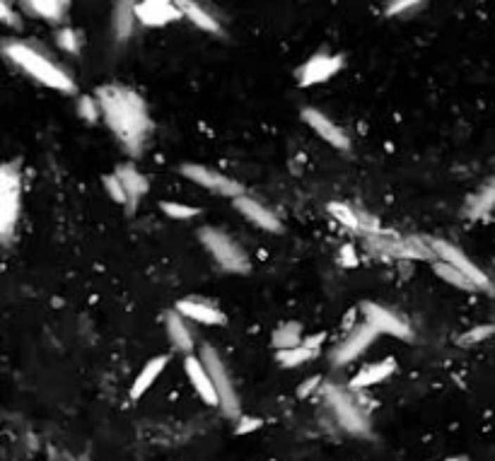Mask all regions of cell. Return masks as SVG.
Here are the masks:
<instances>
[{
  "mask_svg": "<svg viewBox=\"0 0 495 461\" xmlns=\"http://www.w3.org/2000/svg\"><path fill=\"white\" fill-rule=\"evenodd\" d=\"M160 210L165 213L167 217H174V220H191V217L199 215V208L194 206H184V203H174V201H162Z\"/></svg>",
  "mask_w": 495,
  "mask_h": 461,
  "instance_id": "f546056e",
  "label": "cell"
},
{
  "mask_svg": "<svg viewBox=\"0 0 495 461\" xmlns=\"http://www.w3.org/2000/svg\"><path fill=\"white\" fill-rule=\"evenodd\" d=\"M300 116L319 138L326 140L329 145H334L336 150H341V153H348V150H351V138H348V133H343V128L336 126V123L331 121L329 116H324L319 109H314V106H305Z\"/></svg>",
  "mask_w": 495,
  "mask_h": 461,
  "instance_id": "7c38bea8",
  "label": "cell"
},
{
  "mask_svg": "<svg viewBox=\"0 0 495 461\" xmlns=\"http://www.w3.org/2000/svg\"><path fill=\"white\" fill-rule=\"evenodd\" d=\"M341 263L348 268H356L358 266V256H356V249H353L351 244L341 246Z\"/></svg>",
  "mask_w": 495,
  "mask_h": 461,
  "instance_id": "74e56055",
  "label": "cell"
},
{
  "mask_svg": "<svg viewBox=\"0 0 495 461\" xmlns=\"http://www.w3.org/2000/svg\"><path fill=\"white\" fill-rule=\"evenodd\" d=\"M326 341V334H314V336H307L305 341H302V346L309 348V351H319V346Z\"/></svg>",
  "mask_w": 495,
  "mask_h": 461,
  "instance_id": "ab89813d",
  "label": "cell"
},
{
  "mask_svg": "<svg viewBox=\"0 0 495 461\" xmlns=\"http://www.w3.org/2000/svg\"><path fill=\"white\" fill-rule=\"evenodd\" d=\"M317 351H309L305 346H297V348H290V351H278L275 353V360L280 362V367H300V365L309 362Z\"/></svg>",
  "mask_w": 495,
  "mask_h": 461,
  "instance_id": "83f0119b",
  "label": "cell"
},
{
  "mask_svg": "<svg viewBox=\"0 0 495 461\" xmlns=\"http://www.w3.org/2000/svg\"><path fill=\"white\" fill-rule=\"evenodd\" d=\"M302 324L300 322H285L273 331V348L275 351H290V348L302 346Z\"/></svg>",
  "mask_w": 495,
  "mask_h": 461,
  "instance_id": "d4e9b609",
  "label": "cell"
},
{
  "mask_svg": "<svg viewBox=\"0 0 495 461\" xmlns=\"http://www.w3.org/2000/svg\"><path fill=\"white\" fill-rule=\"evenodd\" d=\"M495 334V326L493 324H483V326H476V329H471V331H466L464 336H459V346H476V343H481V341H486L488 336H493Z\"/></svg>",
  "mask_w": 495,
  "mask_h": 461,
  "instance_id": "1f68e13d",
  "label": "cell"
},
{
  "mask_svg": "<svg viewBox=\"0 0 495 461\" xmlns=\"http://www.w3.org/2000/svg\"><path fill=\"white\" fill-rule=\"evenodd\" d=\"M319 384H322V377H319V374L309 377V379H305V381H302V384H300V389H297V396H300V398H307L309 393H312L314 389H317Z\"/></svg>",
  "mask_w": 495,
  "mask_h": 461,
  "instance_id": "8d00e7d4",
  "label": "cell"
},
{
  "mask_svg": "<svg viewBox=\"0 0 495 461\" xmlns=\"http://www.w3.org/2000/svg\"><path fill=\"white\" fill-rule=\"evenodd\" d=\"M329 213H331V215H334L341 225H346L348 229H358V232L363 229V217H360L351 206L339 203V201H331V203H329Z\"/></svg>",
  "mask_w": 495,
  "mask_h": 461,
  "instance_id": "f1b7e54d",
  "label": "cell"
},
{
  "mask_svg": "<svg viewBox=\"0 0 495 461\" xmlns=\"http://www.w3.org/2000/svg\"><path fill=\"white\" fill-rule=\"evenodd\" d=\"M425 241H427V244H430V249L435 251V256L440 258V261L449 263V266H454V268H457V271H461V273H464L469 280H474L478 290L493 292V283H491V278H488V275L483 273V268H478L476 263L471 261V258L459 249V246H454L452 241L440 239V237H425Z\"/></svg>",
  "mask_w": 495,
  "mask_h": 461,
  "instance_id": "ba28073f",
  "label": "cell"
},
{
  "mask_svg": "<svg viewBox=\"0 0 495 461\" xmlns=\"http://www.w3.org/2000/svg\"><path fill=\"white\" fill-rule=\"evenodd\" d=\"M343 68L341 56H329V53H317L314 58H309L300 70H297V82L300 87H312L319 82H326Z\"/></svg>",
  "mask_w": 495,
  "mask_h": 461,
  "instance_id": "4fadbf2b",
  "label": "cell"
},
{
  "mask_svg": "<svg viewBox=\"0 0 495 461\" xmlns=\"http://www.w3.org/2000/svg\"><path fill=\"white\" fill-rule=\"evenodd\" d=\"M20 194L22 179L18 165H5L0 172V229L5 237L15 229V222L20 217Z\"/></svg>",
  "mask_w": 495,
  "mask_h": 461,
  "instance_id": "52a82bcc",
  "label": "cell"
},
{
  "mask_svg": "<svg viewBox=\"0 0 495 461\" xmlns=\"http://www.w3.org/2000/svg\"><path fill=\"white\" fill-rule=\"evenodd\" d=\"M182 174L187 179H191L194 184H199V187L213 191V194L227 196V198H232V201H237V198H242V196H246L244 194V187H242L239 182H234V179L225 177L223 172L211 170V167H206V165H184L182 167Z\"/></svg>",
  "mask_w": 495,
  "mask_h": 461,
  "instance_id": "9c48e42d",
  "label": "cell"
},
{
  "mask_svg": "<svg viewBox=\"0 0 495 461\" xmlns=\"http://www.w3.org/2000/svg\"><path fill=\"white\" fill-rule=\"evenodd\" d=\"M104 187H106V191H109L111 201L128 206V196H126V191H123V184L119 182V177H116V174H106V177H104Z\"/></svg>",
  "mask_w": 495,
  "mask_h": 461,
  "instance_id": "d6a6232c",
  "label": "cell"
},
{
  "mask_svg": "<svg viewBox=\"0 0 495 461\" xmlns=\"http://www.w3.org/2000/svg\"><path fill=\"white\" fill-rule=\"evenodd\" d=\"M360 312L365 317V324H370L377 334H387V336H394L399 341H413V331L411 326L403 322L401 317L391 312V309L377 305V302H363L360 305Z\"/></svg>",
  "mask_w": 495,
  "mask_h": 461,
  "instance_id": "30bf717a",
  "label": "cell"
},
{
  "mask_svg": "<svg viewBox=\"0 0 495 461\" xmlns=\"http://www.w3.org/2000/svg\"><path fill=\"white\" fill-rule=\"evenodd\" d=\"M77 114H80L87 123H97L99 114H102V106H99L97 97H92V94H82V97L77 99Z\"/></svg>",
  "mask_w": 495,
  "mask_h": 461,
  "instance_id": "4dcf8cb0",
  "label": "cell"
},
{
  "mask_svg": "<svg viewBox=\"0 0 495 461\" xmlns=\"http://www.w3.org/2000/svg\"><path fill=\"white\" fill-rule=\"evenodd\" d=\"M234 208L246 217L249 222H254L256 227H261L263 232H271V234H280L283 232V222L278 220V215L266 208L263 203H258L251 196H242V198L234 201Z\"/></svg>",
  "mask_w": 495,
  "mask_h": 461,
  "instance_id": "9a60e30c",
  "label": "cell"
},
{
  "mask_svg": "<svg viewBox=\"0 0 495 461\" xmlns=\"http://www.w3.org/2000/svg\"><path fill=\"white\" fill-rule=\"evenodd\" d=\"M97 102L102 106V116L114 131V136L133 155H138L145 136L153 128L143 97L123 85H104L97 89Z\"/></svg>",
  "mask_w": 495,
  "mask_h": 461,
  "instance_id": "6da1fadb",
  "label": "cell"
},
{
  "mask_svg": "<svg viewBox=\"0 0 495 461\" xmlns=\"http://www.w3.org/2000/svg\"><path fill=\"white\" fill-rule=\"evenodd\" d=\"M174 309H177L182 317L194 319V322L206 324V326H225V322H227L220 309L203 300H179Z\"/></svg>",
  "mask_w": 495,
  "mask_h": 461,
  "instance_id": "e0dca14e",
  "label": "cell"
},
{
  "mask_svg": "<svg viewBox=\"0 0 495 461\" xmlns=\"http://www.w3.org/2000/svg\"><path fill=\"white\" fill-rule=\"evenodd\" d=\"M25 8L49 22H58V20H63V13H65V8H68V3H58V0H32V3H25Z\"/></svg>",
  "mask_w": 495,
  "mask_h": 461,
  "instance_id": "4316f807",
  "label": "cell"
},
{
  "mask_svg": "<svg viewBox=\"0 0 495 461\" xmlns=\"http://www.w3.org/2000/svg\"><path fill=\"white\" fill-rule=\"evenodd\" d=\"M411 8H420V3H413V0H401V3H389L387 5V13L396 15V13H406Z\"/></svg>",
  "mask_w": 495,
  "mask_h": 461,
  "instance_id": "f35d334b",
  "label": "cell"
},
{
  "mask_svg": "<svg viewBox=\"0 0 495 461\" xmlns=\"http://www.w3.org/2000/svg\"><path fill=\"white\" fill-rule=\"evenodd\" d=\"M201 360H203L208 374H211L213 384H215V391H218V398H220L223 413L227 415L230 420L239 418V396H237V389H234L232 379H230L227 367H225L220 353H218L213 346H203V348H201Z\"/></svg>",
  "mask_w": 495,
  "mask_h": 461,
  "instance_id": "5b68a950",
  "label": "cell"
},
{
  "mask_svg": "<svg viewBox=\"0 0 495 461\" xmlns=\"http://www.w3.org/2000/svg\"><path fill=\"white\" fill-rule=\"evenodd\" d=\"M0 20H3L5 25L15 27V30H20V27H22V22L18 20V15L13 13V8H10L8 3H0Z\"/></svg>",
  "mask_w": 495,
  "mask_h": 461,
  "instance_id": "e575fe53",
  "label": "cell"
},
{
  "mask_svg": "<svg viewBox=\"0 0 495 461\" xmlns=\"http://www.w3.org/2000/svg\"><path fill=\"white\" fill-rule=\"evenodd\" d=\"M432 271H435L437 275H440V278L444 280V283H449V285H452V288H457V290H466V292H474V290H478L474 280H469L464 273L457 271V268L449 266V263H444V261H437L435 266H432Z\"/></svg>",
  "mask_w": 495,
  "mask_h": 461,
  "instance_id": "484cf974",
  "label": "cell"
},
{
  "mask_svg": "<svg viewBox=\"0 0 495 461\" xmlns=\"http://www.w3.org/2000/svg\"><path fill=\"white\" fill-rule=\"evenodd\" d=\"M365 244L370 251L380 256H391V258H418V261H435V251L430 249L425 239L420 237H394V234L384 232H372L365 234Z\"/></svg>",
  "mask_w": 495,
  "mask_h": 461,
  "instance_id": "277c9868",
  "label": "cell"
},
{
  "mask_svg": "<svg viewBox=\"0 0 495 461\" xmlns=\"http://www.w3.org/2000/svg\"><path fill=\"white\" fill-rule=\"evenodd\" d=\"M493 208H495V179L483 184V187L471 196L469 203L464 206V215L469 217V220H481V217L491 215Z\"/></svg>",
  "mask_w": 495,
  "mask_h": 461,
  "instance_id": "44dd1931",
  "label": "cell"
},
{
  "mask_svg": "<svg viewBox=\"0 0 495 461\" xmlns=\"http://www.w3.org/2000/svg\"><path fill=\"white\" fill-rule=\"evenodd\" d=\"M396 370V358H387V360H380V362H372L368 367H363L360 372L351 379V389H368L372 384H380L382 379H387L389 374H394Z\"/></svg>",
  "mask_w": 495,
  "mask_h": 461,
  "instance_id": "ffe728a7",
  "label": "cell"
},
{
  "mask_svg": "<svg viewBox=\"0 0 495 461\" xmlns=\"http://www.w3.org/2000/svg\"><path fill=\"white\" fill-rule=\"evenodd\" d=\"M167 362H170V358L167 355H157V358L150 360L143 370H140V374L136 377V381H133V386H131V398L133 401L143 396V393L155 384V379L162 374V370L167 367Z\"/></svg>",
  "mask_w": 495,
  "mask_h": 461,
  "instance_id": "7402d4cb",
  "label": "cell"
},
{
  "mask_svg": "<svg viewBox=\"0 0 495 461\" xmlns=\"http://www.w3.org/2000/svg\"><path fill=\"white\" fill-rule=\"evenodd\" d=\"M377 331L372 329L370 324H360L356 329L348 334L346 341H341L339 346L334 348V353H331V360H334L336 367H343V365H351L353 360L363 355L365 351H368L370 346L375 343L377 339Z\"/></svg>",
  "mask_w": 495,
  "mask_h": 461,
  "instance_id": "8fae6325",
  "label": "cell"
},
{
  "mask_svg": "<svg viewBox=\"0 0 495 461\" xmlns=\"http://www.w3.org/2000/svg\"><path fill=\"white\" fill-rule=\"evenodd\" d=\"M449 461H461V459H449Z\"/></svg>",
  "mask_w": 495,
  "mask_h": 461,
  "instance_id": "60d3db41",
  "label": "cell"
},
{
  "mask_svg": "<svg viewBox=\"0 0 495 461\" xmlns=\"http://www.w3.org/2000/svg\"><path fill=\"white\" fill-rule=\"evenodd\" d=\"M5 56L13 61L15 65H20L32 80L42 82V85L51 87V89H58V92H75V82L65 75L58 65H54L46 56H42L37 49H32L30 44L25 42H8L3 46Z\"/></svg>",
  "mask_w": 495,
  "mask_h": 461,
  "instance_id": "7a4b0ae2",
  "label": "cell"
},
{
  "mask_svg": "<svg viewBox=\"0 0 495 461\" xmlns=\"http://www.w3.org/2000/svg\"><path fill=\"white\" fill-rule=\"evenodd\" d=\"M258 427H261V418H239L234 432H237V435H246V432H254Z\"/></svg>",
  "mask_w": 495,
  "mask_h": 461,
  "instance_id": "d590c367",
  "label": "cell"
},
{
  "mask_svg": "<svg viewBox=\"0 0 495 461\" xmlns=\"http://www.w3.org/2000/svg\"><path fill=\"white\" fill-rule=\"evenodd\" d=\"M133 25H136V3H119L114 8V34L116 42H126L133 34Z\"/></svg>",
  "mask_w": 495,
  "mask_h": 461,
  "instance_id": "cb8c5ba5",
  "label": "cell"
},
{
  "mask_svg": "<svg viewBox=\"0 0 495 461\" xmlns=\"http://www.w3.org/2000/svg\"><path fill=\"white\" fill-rule=\"evenodd\" d=\"M165 326H167V336H170L174 351H182L184 355H191V353H194V334H191V329L177 309H170V312L165 314Z\"/></svg>",
  "mask_w": 495,
  "mask_h": 461,
  "instance_id": "ac0fdd59",
  "label": "cell"
},
{
  "mask_svg": "<svg viewBox=\"0 0 495 461\" xmlns=\"http://www.w3.org/2000/svg\"><path fill=\"white\" fill-rule=\"evenodd\" d=\"M199 239H201V244L208 249V254L215 258L218 266H220L225 273L246 275L251 271L249 258H246L244 251L239 249V244L230 239L227 234H223L220 229L201 227L199 229Z\"/></svg>",
  "mask_w": 495,
  "mask_h": 461,
  "instance_id": "3957f363",
  "label": "cell"
},
{
  "mask_svg": "<svg viewBox=\"0 0 495 461\" xmlns=\"http://www.w3.org/2000/svg\"><path fill=\"white\" fill-rule=\"evenodd\" d=\"M114 174L123 184V191H126V196H128V208L136 210L140 198L148 194V179H145L140 172H136V167H131V165H119Z\"/></svg>",
  "mask_w": 495,
  "mask_h": 461,
  "instance_id": "d6986e66",
  "label": "cell"
},
{
  "mask_svg": "<svg viewBox=\"0 0 495 461\" xmlns=\"http://www.w3.org/2000/svg\"><path fill=\"white\" fill-rule=\"evenodd\" d=\"M324 401L329 403L336 423L346 432H351V435H356V437L370 435L368 418H365L363 410L353 403V398L343 389H339V386H334V384H324Z\"/></svg>",
  "mask_w": 495,
  "mask_h": 461,
  "instance_id": "8992f818",
  "label": "cell"
},
{
  "mask_svg": "<svg viewBox=\"0 0 495 461\" xmlns=\"http://www.w3.org/2000/svg\"><path fill=\"white\" fill-rule=\"evenodd\" d=\"M179 5V10H182V15L187 20L194 22L199 30H203L208 32V34H223V27H220V22H218L215 18H213L211 13L203 8V5H199V3H177Z\"/></svg>",
  "mask_w": 495,
  "mask_h": 461,
  "instance_id": "603a6c76",
  "label": "cell"
},
{
  "mask_svg": "<svg viewBox=\"0 0 495 461\" xmlns=\"http://www.w3.org/2000/svg\"><path fill=\"white\" fill-rule=\"evenodd\" d=\"M56 44L68 53L80 51V42H77V34L73 30H61L58 34H56Z\"/></svg>",
  "mask_w": 495,
  "mask_h": 461,
  "instance_id": "836d02e7",
  "label": "cell"
},
{
  "mask_svg": "<svg viewBox=\"0 0 495 461\" xmlns=\"http://www.w3.org/2000/svg\"><path fill=\"white\" fill-rule=\"evenodd\" d=\"M184 18L177 3H167V0H143L136 3V20L145 27H165L170 22H177Z\"/></svg>",
  "mask_w": 495,
  "mask_h": 461,
  "instance_id": "5bb4252c",
  "label": "cell"
},
{
  "mask_svg": "<svg viewBox=\"0 0 495 461\" xmlns=\"http://www.w3.org/2000/svg\"><path fill=\"white\" fill-rule=\"evenodd\" d=\"M184 370H187V377H189L191 386H194V391L201 396V401L208 403V406H220V398H218L215 384H213L211 374H208L203 360L194 358V355H187V360H184Z\"/></svg>",
  "mask_w": 495,
  "mask_h": 461,
  "instance_id": "2e32d148",
  "label": "cell"
}]
</instances>
